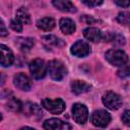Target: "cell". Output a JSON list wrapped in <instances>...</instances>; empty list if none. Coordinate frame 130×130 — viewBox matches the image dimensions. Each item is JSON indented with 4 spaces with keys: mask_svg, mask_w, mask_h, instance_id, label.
<instances>
[{
    "mask_svg": "<svg viewBox=\"0 0 130 130\" xmlns=\"http://www.w3.org/2000/svg\"><path fill=\"white\" fill-rule=\"evenodd\" d=\"M42 106L50 113L56 115L61 114L65 110V103L61 99H57V100L44 99L42 101Z\"/></svg>",
    "mask_w": 130,
    "mask_h": 130,
    "instance_id": "3",
    "label": "cell"
},
{
    "mask_svg": "<svg viewBox=\"0 0 130 130\" xmlns=\"http://www.w3.org/2000/svg\"><path fill=\"white\" fill-rule=\"evenodd\" d=\"M22 108V104L17 99H10L7 103V109L12 112H19Z\"/></svg>",
    "mask_w": 130,
    "mask_h": 130,
    "instance_id": "21",
    "label": "cell"
},
{
    "mask_svg": "<svg viewBox=\"0 0 130 130\" xmlns=\"http://www.w3.org/2000/svg\"><path fill=\"white\" fill-rule=\"evenodd\" d=\"M103 103L104 105L110 110H118L122 106V100L120 95L113 91H108L103 95Z\"/></svg>",
    "mask_w": 130,
    "mask_h": 130,
    "instance_id": "5",
    "label": "cell"
},
{
    "mask_svg": "<svg viewBox=\"0 0 130 130\" xmlns=\"http://www.w3.org/2000/svg\"><path fill=\"white\" fill-rule=\"evenodd\" d=\"M89 84L83 80H74L71 82V90L72 92L79 94V93H83L85 91H87L89 89Z\"/></svg>",
    "mask_w": 130,
    "mask_h": 130,
    "instance_id": "15",
    "label": "cell"
},
{
    "mask_svg": "<svg viewBox=\"0 0 130 130\" xmlns=\"http://www.w3.org/2000/svg\"><path fill=\"white\" fill-rule=\"evenodd\" d=\"M47 67L42 59H35L29 63V71L36 79H41L45 77L47 73Z\"/></svg>",
    "mask_w": 130,
    "mask_h": 130,
    "instance_id": "4",
    "label": "cell"
},
{
    "mask_svg": "<svg viewBox=\"0 0 130 130\" xmlns=\"http://www.w3.org/2000/svg\"><path fill=\"white\" fill-rule=\"evenodd\" d=\"M85 5L90 6V7H94V6H99L103 3V0H81Z\"/></svg>",
    "mask_w": 130,
    "mask_h": 130,
    "instance_id": "25",
    "label": "cell"
},
{
    "mask_svg": "<svg viewBox=\"0 0 130 130\" xmlns=\"http://www.w3.org/2000/svg\"><path fill=\"white\" fill-rule=\"evenodd\" d=\"M122 121L125 125L130 126V111L129 110L124 111V113L122 114Z\"/></svg>",
    "mask_w": 130,
    "mask_h": 130,
    "instance_id": "26",
    "label": "cell"
},
{
    "mask_svg": "<svg viewBox=\"0 0 130 130\" xmlns=\"http://www.w3.org/2000/svg\"><path fill=\"white\" fill-rule=\"evenodd\" d=\"M72 117L78 124H84L88 118L87 108L82 104H74L72 107Z\"/></svg>",
    "mask_w": 130,
    "mask_h": 130,
    "instance_id": "6",
    "label": "cell"
},
{
    "mask_svg": "<svg viewBox=\"0 0 130 130\" xmlns=\"http://www.w3.org/2000/svg\"><path fill=\"white\" fill-rule=\"evenodd\" d=\"M0 27H1V30H0V36H1V37H5V36L7 35V30H6V28H5V25H4L3 20H1Z\"/></svg>",
    "mask_w": 130,
    "mask_h": 130,
    "instance_id": "29",
    "label": "cell"
},
{
    "mask_svg": "<svg viewBox=\"0 0 130 130\" xmlns=\"http://www.w3.org/2000/svg\"><path fill=\"white\" fill-rule=\"evenodd\" d=\"M48 72L50 74V76L55 79V80H61L64 78V76L66 75V68L63 65V63H61L58 60H52L48 63Z\"/></svg>",
    "mask_w": 130,
    "mask_h": 130,
    "instance_id": "1",
    "label": "cell"
},
{
    "mask_svg": "<svg viewBox=\"0 0 130 130\" xmlns=\"http://www.w3.org/2000/svg\"><path fill=\"white\" fill-rule=\"evenodd\" d=\"M21 23H22V22H20L17 18H16V19H12V20L10 21V26H11V28H12L13 30L20 32V31L22 30V24H21Z\"/></svg>",
    "mask_w": 130,
    "mask_h": 130,
    "instance_id": "24",
    "label": "cell"
},
{
    "mask_svg": "<svg viewBox=\"0 0 130 130\" xmlns=\"http://www.w3.org/2000/svg\"><path fill=\"white\" fill-rule=\"evenodd\" d=\"M80 20L83 21V22H85V23H87V24H88V23L90 24V23H92V22H96V21H98V20L94 19L92 16H88V15H83V16L80 18Z\"/></svg>",
    "mask_w": 130,
    "mask_h": 130,
    "instance_id": "27",
    "label": "cell"
},
{
    "mask_svg": "<svg viewBox=\"0 0 130 130\" xmlns=\"http://www.w3.org/2000/svg\"><path fill=\"white\" fill-rule=\"evenodd\" d=\"M71 53L76 57H85L90 53V47L84 41H77L71 47Z\"/></svg>",
    "mask_w": 130,
    "mask_h": 130,
    "instance_id": "8",
    "label": "cell"
},
{
    "mask_svg": "<svg viewBox=\"0 0 130 130\" xmlns=\"http://www.w3.org/2000/svg\"><path fill=\"white\" fill-rule=\"evenodd\" d=\"M16 18L22 23H29V21H30L29 13L24 7H20L16 11Z\"/></svg>",
    "mask_w": 130,
    "mask_h": 130,
    "instance_id": "18",
    "label": "cell"
},
{
    "mask_svg": "<svg viewBox=\"0 0 130 130\" xmlns=\"http://www.w3.org/2000/svg\"><path fill=\"white\" fill-rule=\"evenodd\" d=\"M44 128L45 129H53V130H67V129H71V126L66 123L63 122L59 119H49L44 123Z\"/></svg>",
    "mask_w": 130,
    "mask_h": 130,
    "instance_id": "10",
    "label": "cell"
},
{
    "mask_svg": "<svg viewBox=\"0 0 130 130\" xmlns=\"http://www.w3.org/2000/svg\"><path fill=\"white\" fill-rule=\"evenodd\" d=\"M53 5L64 12H75V6L70 0H53Z\"/></svg>",
    "mask_w": 130,
    "mask_h": 130,
    "instance_id": "13",
    "label": "cell"
},
{
    "mask_svg": "<svg viewBox=\"0 0 130 130\" xmlns=\"http://www.w3.org/2000/svg\"><path fill=\"white\" fill-rule=\"evenodd\" d=\"M15 45L18 46V48L22 51V52H27L31 49V47L34 46V40L30 38H21V39H17V41L15 42Z\"/></svg>",
    "mask_w": 130,
    "mask_h": 130,
    "instance_id": "17",
    "label": "cell"
},
{
    "mask_svg": "<svg viewBox=\"0 0 130 130\" xmlns=\"http://www.w3.org/2000/svg\"><path fill=\"white\" fill-rule=\"evenodd\" d=\"M37 26L42 30H51L55 26V20L51 17H43L37 21Z\"/></svg>",
    "mask_w": 130,
    "mask_h": 130,
    "instance_id": "16",
    "label": "cell"
},
{
    "mask_svg": "<svg viewBox=\"0 0 130 130\" xmlns=\"http://www.w3.org/2000/svg\"><path fill=\"white\" fill-rule=\"evenodd\" d=\"M0 48H1V65L3 67L10 66L14 61V57L11 50L5 45H1Z\"/></svg>",
    "mask_w": 130,
    "mask_h": 130,
    "instance_id": "12",
    "label": "cell"
},
{
    "mask_svg": "<svg viewBox=\"0 0 130 130\" xmlns=\"http://www.w3.org/2000/svg\"><path fill=\"white\" fill-rule=\"evenodd\" d=\"M115 3L121 7H127L130 5V0H114Z\"/></svg>",
    "mask_w": 130,
    "mask_h": 130,
    "instance_id": "28",
    "label": "cell"
},
{
    "mask_svg": "<svg viewBox=\"0 0 130 130\" xmlns=\"http://www.w3.org/2000/svg\"><path fill=\"white\" fill-rule=\"evenodd\" d=\"M59 24L61 30L65 35H71L75 30V23L70 18H61Z\"/></svg>",
    "mask_w": 130,
    "mask_h": 130,
    "instance_id": "14",
    "label": "cell"
},
{
    "mask_svg": "<svg viewBox=\"0 0 130 130\" xmlns=\"http://www.w3.org/2000/svg\"><path fill=\"white\" fill-rule=\"evenodd\" d=\"M90 120L91 123L96 127H106L111 121V116L108 112L104 110H99L92 113Z\"/></svg>",
    "mask_w": 130,
    "mask_h": 130,
    "instance_id": "7",
    "label": "cell"
},
{
    "mask_svg": "<svg viewBox=\"0 0 130 130\" xmlns=\"http://www.w3.org/2000/svg\"><path fill=\"white\" fill-rule=\"evenodd\" d=\"M26 108H27V110H28V112H27L28 114H26V115L32 116V117H37V118L42 117V115H43L42 110H41V108H40L37 104L28 103V104L26 105Z\"/></svg>",
    "mask_w": 130,
    "mask_h": 130,
    "instance_id": "19",
    "label": "cell"
},
{
    "mask_svg": "<svg viewBox=\"0 0 130 130\" xmlns=\"http://www.w3.org/2000/svg\"><path fill=\"white\" fill-rule=\"evenodd\" d=\"M117 20H118V22H120L121 24H124V25L130 24V12L129 11L120 12L117 16Z\"/></svg>",
    "mask_w": 130,
    "mask_h": 130,
    "instance_id": "22",
    "label": "cell"
},
{
    "mask_svg": "<svg viewBox=\"0 0 130 130\" xmlns=\"http://www.w3.org/2000/svg\"><path fill=\"white\" fill-rule=\"evenodd\" d=\"M106 59L109 63H111L114 66H122L126 64V62L128 61V57L125 54V52L116 49L109 50L106 53Z\"/></svg>",
    "mask_w": 130,
    "mask_h": 130,
    "instance_id": "2",
    "label": "cell"
},
{
    "mask_svg": "<svg viewBox=\"0 0 130 130\" xmlns=\"http://www.w3.org/2000/svg\"><path fill=\"white\" fill-rule=\"evenodd\" d=\"M117 74H118V76H119V77H122V78L129 76V75H130V67H129V66H127V65H125V64H124V65H122V66H121V68L118 70Z\"/></svg>",
    "mask_w": 130,
    "mask_h": 130,
    "instance_id": "23",
    "label": "cell"
},
{
    "mask_svg": "<svg viewBox=\"0 0 130 130\" xmlns=\"http://www.w3.org/2000/svg\"><path fill=\"white\" fill-rule=\"evenodd\" d=\"M83 36L86 40L93 42V43H98L100 41L103 40L104 36L101 32V30L96 27H87L83 30Z\"/></svg>",
    "mask_w": 130,
    "mask_h": 130,
    "instance_id": "11",
    "label": "cell"
},
{
    "mask_svg": "<svg viewBox=\"0 0 130 130\" xmlns=\"http://www.w3.org/2000/svg\"><path fill=\"white\" fill-rule=\"evenodd\" d=\"M43 41H44V43L47 44V45H53V46H57V47L63 45L62 40H60V39H58L57 37L52 36V35L44 36V37H43Z\"/></svg>",
    "mask_w": 130,
    "mask_h": 130,
    "instance_id": "20",
    "label": "cell"
},
{
    "mask_svg": "<svg viewBox=\"0 0 130 130\" xmlns=\"http://www.w3.org/2000/svg\"><path fill=\"white\" fill-rule=\"evenodd\" d=\"M13 82H14V85L21 89V90H29L30 87H31V82H30V79L23 73H18L14 76L13 78Z\"/></svg>",
    "mask_w": 130,
    "mask_h": 130,
    "instance_id": "9",
    "label": "cell"
}]
</instances>
